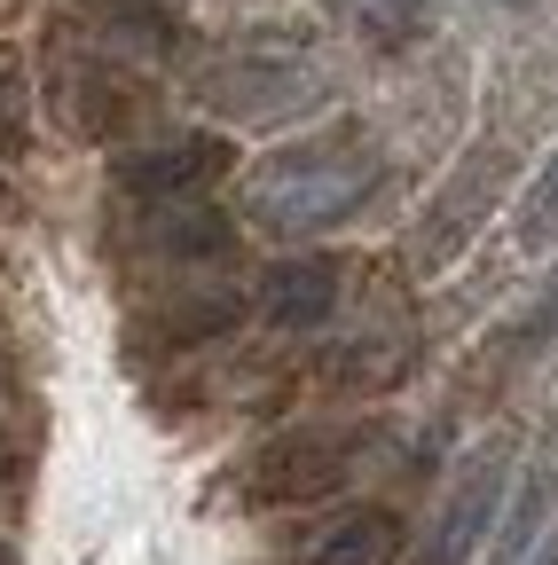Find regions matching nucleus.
<instances>
[{"instance_id":"nucleus-1","label":"nucleus","mask_w":558,"mask_h":565,"mask_svg":"<svg viewBox=\"0 0 558 565\" xmlns=\"http://www.w3.org/2000/svg\"><path fill=\"white\" fill-rule=\"evenodd\" d=\"M370 189H378V141L370 126L338 118V126H315L284 150H267L244 173V221L267 236H323L338 221H355Z\"/></svg>"},{"instance_id":"nucleus-2","label":"nucleus","mask_w":558,"mask_h":565,"mask_svg":"<svg viewBox=\"0 0 558 565\" xmlns=\"http://www.w3.org/2000/svg\"><path fill=\"white\" fill-rule=\"evenodd\" d=\"M512 166H519V150L496 134V141H472V150L456 158V173L441 181V196L425 204V221H417V267L425 275H441L480 228H487V212L504 204V189H512Z\"/></svg>"},{"instance_id":"nucleus-3","label":"nucleus","mask_w":558,"mask_h":565,"mask_svg":"<svg viewBox=\"0 0 558 565\" xmlns=\"http://www.w3.org/2000/svg\"><path fill=\"white\" fill-rule=\"evenodd\" d=\"M346 471H355V433H323V424H299V433L267 440L252 456V503H323V494L346 487Z\"/></svg>"},{"instance_id":"nucleus-4","label":"nucleus","mask_w":558,"mask_h":565,"mask_svg":"<svg viewBox=\"0 0 558 565\" xmlns=\"http://www.w3.org/2000/svg\"><path fill=\"white\" fill-rule=\"evenodd\" d=\"M504 471H512L504 448H480V456L449 479V503H441L425 550H417V565H472V557H480L487 519H496V503H504Z\"/></svg>"},{"instance_id":"nucleus-5","label":"nucleus","mask_w":558,"mask_h":565,"mask_svg":"<svg viewBox=\"0 0 558 565\" xmlns=\"http://www.w3.org/2000/svg\"><path fill=\"white\" fill-rule=\"evenodd\" d=\"M229 166H236V150H229L221 134H173V141H158V150L118 158V189L143 196V204H173V196L213 189Z\"/></svg>"},{"instance_id":"nucleus-6","label":"nucleus","mask_w":558,"mask_h":565,"mask_svg":"<svg viewBox=\"0 0 558 565\" xmlns=\"http://www.w3.org/2000/svg\"><path fill=\"white\" fill-rule=\"evenodd\" d=\"M72 32H87L95 47L126 55V63H166L181 47V24L166 0H72Z\"/></svg>"},{"instance_id":"nucleus-7","label":"nucleus","mask_w":558,"mask_h":565,"mask_svg":"<svg viewBox=\"0 0 558 565\" xmlns=\"http://www.w3.org/2000/svg\"><path fill=\"white\" fill-rule=\"evenodd\" d=\"M260 315L275 330H323L338 315V259L330 252H299V259H275L260 282Z\"/></svg>"},{"instance_id":"nucleus-8","label":"nucleus","mask_w":558,"mask_h":565,"mask_svg":"<svg viewBox=\"0 0 558 565\" xmlns=\"http://www.w3.org/2000/svg\"><path fill=\"white\" fill-rule=\"evenodd\" d=\"M393 557H401V511L370 503V511H355V519H338L299 565H393Z\"/></svg>"},{"instance_id":"nucleus-9","label":"nucleus","mask_w":558,"mask_h":565,"mask_svg":"<svg viewBox=\"0 0 558 565\" xmlns=\"http://www.w3.org/2000/svg\"><path fill=\"white\" fill-rule=\"evenodd\" d=\"M32 150V87H24V55L0 47V166H17Z\"/></svg>"},{"instance_id":"nucleus-10","label":"nucleus","mask_w":558,"mask_h":565,"mask_svg":"<svg viewBox=\"0 0 558 565\" xmlns=\"http://www.w3.org/2000/svg\"><path fill=\"white\" fill-rule=\"evenodd\" d=\"M512 236H519V252H550V244H558V150H550V166L535 173V189L519 196Z\"/></svg>"},{"instance_id":"nucleus-11","label":"nucleus","mask_w":558,"mask_h":565,"mask_svg":"<svg viewBox=\"0 0 558 565\" xmlns=\"http://www.w3.org/2000/svg\"><path fill=\"white\" fill-rule=\"evenodd\" d=\"M417 9H425V0H362V17H370L386 40H393V32H409V24H417Z\"/></svg>"},{"instance_id":"nucleus-12","label":"nucleus","mask_w":558,"mask_h":565,"mask_svg":"<svg viewBox=\"0 0 558 565\" xmlns=\"http://www.w3.org/2000/svg\"><path fill=\"white\" fill-rule=\"evenodd\" d=\"M480 9H504V17H527V9H543V0H480Z\"/></svg>"},{"instance_id":"nucleus-13","label":"nucleus","mask_w":558,"mask_h":565,"mask_svg":"<svg viewBox=\"0 0 558 565\" xmlns=\"http://www.w3.org/2000/svg\"><path fill=\"white\" fill-rule=\"evenodd\" d=\"M17 9H24V0H0V24H9V17H17Z\"/></svg>"},{"instance_id":"nucleus-14","label":"nucleus","mask_w":558,"mask_h":565,"mask_svg":"<svg viewBox=\"0 0 558 565\" xmlns=\"http://www.w3.org/2000/svg\"><path fill=\"white\" fill-rule=\"evenodd\" d=\"M535 565H558V542H550V550H543V557H535Z\"/></svg>"},{"instance_id":"nucleus-15","label":"nucleus","mask_w":558,"mask_h":565,"mask_svg":"<svg viewBox=\"0 0 558 565\" xmlns=\"http://www.w3.org/2000/svg\"><path fill=\"white\" fill-rule=\"evenodd\" d=\"M0 565H17V550H9V542H0Z\"/></svg>"}]
</instances>
